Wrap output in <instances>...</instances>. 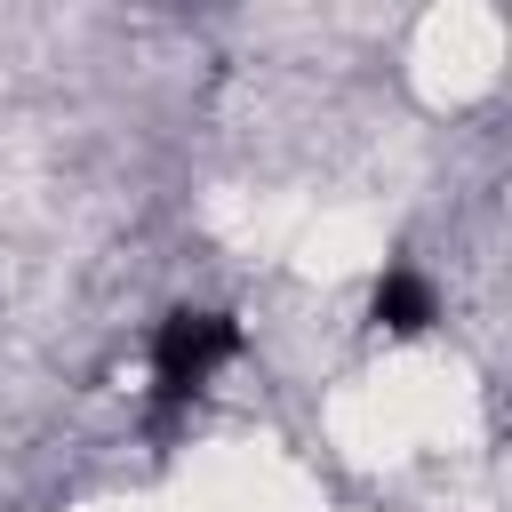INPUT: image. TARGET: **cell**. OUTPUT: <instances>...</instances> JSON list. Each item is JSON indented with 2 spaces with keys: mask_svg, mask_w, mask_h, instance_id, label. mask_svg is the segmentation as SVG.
Wrapping results in <instances>:
<instances>
[{
  "mask_svg": "<svg viewBox=\"0 0 512 512\" xmlns=\"http://www.w3.org/2000/svg\"><path fill=\"white\" fill-rule=\"evenodd\" d=\"M232 352H240V328H232L224 312H176V320H160V336H152V392L176 408V400L208 392Z\"/></svg>",
  "mask_w": 512,
  "mask_h": 512,
  "instance_id": "6da1fadb",
  "label": "cell"
},
{
  "mask_svg": "<svg viewBox=\"0 0 512 512\" xmlns=\"http://www.w3.org/2000/svg\"><path fill=\"white\" fill-rule=\"evenodd\" d=\"M432 320H440L432 280L408 272V264H392V272L376 280V328H384V336H416V328H432Z\"/></svg>",
  "mask_w": 512,
  "mask_h": 512,
  "instance_id": "7a4b0ae2",
  "label": "cell"
}]
</instances>
